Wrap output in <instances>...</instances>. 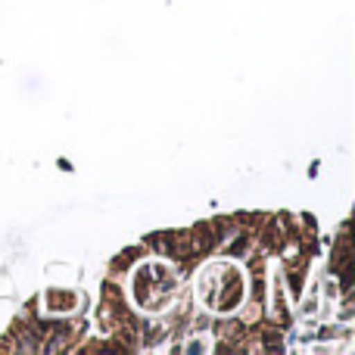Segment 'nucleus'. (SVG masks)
<instances>
[{
  "mask_svg": "<svg viewBox=\"0 0 355 355\" xmlns=\"http://www.w3.org/2000/svg\"><path fill=\"white\" fill-rule=\"evenodd\" d=\"M200 296H202V302H206L209 309H215V312H227V309H234L240 302V296H243L237 271H234L231 265H225V262H218V265H212L209 271H202Z\"/></svg>",
  "mask_w": 355,
  "mask_h": 355,
  "instance_id": "nucleus-1",
  "label": "nucleus"
}]
</instances>
